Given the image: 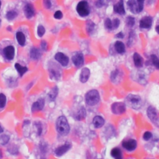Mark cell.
I'll return each instance as SVG.
<instances>
[{
	"mask_svg": "<svg viewBox=\"0 0 159 159\" xmlns=\"http://www.w3.org/2000/svg\"><path fill=\"white\" fill-rule=\"evenodd\" d=\"M136 34L134 31H131L130 33H129V41H128V46H131L132 44H133V41L135 40L136 39Z\"/></svg>",
	"mask_w": 159,
	"mask_h": 159,
	"instance_id": "37",
	"label": "cell"
},
{
	"mask_svg": "<svg viewBox=\"0 0 159 159\" xmlns=\"http://www.w3.org/2000/svg\"><path fill=\"white\" fill-rule=\"evenodd\" d=\"M155 31H156V32H157L158 34H159V23H158V24L155 27Z\"/></svg>",
	"mask_w": 159,
	"mask_h": 159,
	"instance_id": "46",
	"label": "cell"
},
{
	"mask_svg": "<svg viewBox=\"0 0 159 159\" xmlns=\"http://www.w3.org/2000/svg\"><path fill=\"white\" fill-rule=\"evenodd\" d=\"M104 119L100 116H96L93 118V124L95 128H101L104 124Z\"/></svg>",
	"mask_w": 159,
	"mask_h": 159,
	"instance_id": "22",
	"label": "cell"
},
{
	"mask_svg": "<svg viewBox=\"0 0 159 159\" xmlns=\"http://www.w3.org/2000/svg\"><path fill=\"white\" fill-rule=\"evenodd\" d=\"M43 3L44 7L47 9H50L52 7V3L51 1H44Z\"/></svg>",
	"mask_w": 159,
	"mask_h": 159,
	"instance_id": "43",
	"label": "cell"
},
{
	"mask_svg": "<svg viewBox=\"0 0 159 159\" xmlns=\"http://www.w3.org/2000/svg\"><path fill=\"white\" fill-rule=\"evenodd\" d=\"M56 129L59 134L61 136H67L70 132V126L67 118L61 116L58 117L56 121Z\"/></svg>",
	"mask_w": 159,
	"mask_h": 159,
	"instance_id": "1",
	"label": "cell"
},
{
	"mask_svg": "<svg viewBox=\"0 0 159 159\" xmlns=\"http://www.w3.org/2000/svg\"><path fill=\"white\" fill-rule=\"evenodd\" d=\"M144 3L143 1H128L127 2L128 7L130 11L134 14H138L142 11L144 9Z\"/></svg>",
	"mask_w": 159,
	"mask_h": 159,
	"instance_id": "4",
	"label": "cell"
},
{
	"mask_svg": "<svg viewBox=\"0 0 159 159\" xmlns=\"http://www.w3.org/2000/svg\"><path fill=\"white\" fill-rule=\"evenodd\" d=\"M113 10L114 13L120 15H124L126 14L124 2L123 1H119L115 4L113 6Z\"/></svg>",
	"mask_w": 159,
	"mask_h": 159,
	"instance_id": "16",
	"label": "cell"
},
{
	"mask_svg": "<svg viewBox=\"0 0 159 159\" xmlns=\"http://www.w3.org/2000/svg\"><path fill=\"white\" fill-rule=\"evenodd\" d=\"M10 137L8 135H2L0 136V144L2 145H5L7 144L10 141Z\"/></svg>",
	"mask_w": 159,
	"mask_h": 159,
	"instance_id": "33",
	"label": "cell"
},
{
	"mask_svg": "<svg viewBox=\"0 0 159 159\" xmlns=\"http://www.w3.org/2000/svg\"><path fill=\"white\" fill-rule=\"evenodd\" d=\"M124 37V35L122 32H119V33L116 34L115 35V37L117 39H123Z\"/></svg>",
	"mask_w": 159,
	"mask_h": 159,
	"instance_id": "45",
	"label": "cell"
},
{
	"mask_svg": "<svg viewBox=\"0 0 159 159\" xmlns=\"http://www.w3.org/2000/svg\"><path fill=\"white\" fill-rule=\"evenodd\" d=\"M71 148V144L67 142L63 145L58 147L55 150V154L57 157H61L66 153Z\"/></svg>",
	"mask_w": 159,
	"mask_h": 159,
	"instance_id": "8",
	"label": "cell"
},
{
	"mask_svg": "<svg viewBox=\"0 0 159 159\" xmlns=\"http://www.w3.org/2000/svg\"><path fill=\"white\" fill-rule=\"evenodd\" d=\"M86 30L89 35H93L95 31V24L90 19L86 22Z\"/></svg>",
	"mask_w": 159,
	"mask_h": 159,
	"instance_id": "27",
	"label": "cell"
},
{
	"mask_svg": "<svg viewBox=\"0 0 159 159\" xmlns=\"http://www.w3.org/2000/svg\"><path fill=\"white\" fill-rule=\"evenodd\" d=\"M121 76H122V75L121 71L117 69H116L115 70L112 71L111 73V76H110L111 80L113 83L117 84L119 81H121Z\"/></svg>",
	"mask_w": 159,
	"mask_h": 159,
	"instance_id": "20",
	"label": "cell"
},
{
	"mask_svg": "<svg viewBox=\"0 0 159 159\" xmlns=\"http://www.w3.org/2000/svg\"><path fill=\"white\" fill-rule=\"evenodd\" d=\"M3 55L6 59L8 60H12L14 58L15 49L13 46H8L4 48Z\"/></svg>",
	"mask_w": 159,
	"mask_h": 159,
	"instance_id": "12",
	"label": "cell"
},
{
	"mask_svg": "<svg viewBox=\"0 0 159 159\" xmlns=\"http://www.w3.org/2000/svg\"><path fill=\"white\" fill-rule=\"evenodd\" d=\"M45 105V101L43 98L38 99V100L34 102L31 107V111L32 112H35L39 111H41Z\"/></svg>",
	"mask_w": 159,
	"mask_h": 159,
	"instance_id": "15",
	"label": "cell"
},
{
	"mask_svg": "<svg viewBox=\"0 0 159 159\" xmlns=\"http://www.w3.org/2000/svg\"><path fill=\"white\" fill-rule=\"evenodd\" d=\"M90 76V70L88 68H84L81 71L80 75V80L82 83H86L88 82Z\"/></svg>",
	"mask_w": 159,
	"mask_h": 159,
	"instance_id": "18",
	"label": "cell"
},
{
	"mask_svg": "<svg viewBox=\"0 0 159 159\" xmlns=\"http://www.w3.org/2000/svg\"><path fill=\"white\" fill-rule=\"evenodd\" d=\"M6 104V96L3 93H0V108H4Z\"/></svg>",
	"mask_w": 159,
	"mask_h": 159,
	"instance_id": "34",
	"label": "cell"
},
{
	"mask_svg": "<svg viewBox=\"0 0 159 159\" xmlns=\"http://www.w3.org/2000/svg\"><path fill=\"white\" fill-rule=\"evenodd\" d=\"M71 59H72V62H73V64L77 68L82 67L84 64V54L80 52L75 53L73 55Z\"/></svg>",
	"mask_w": 159,
	"mask_h": 159,
	"instance_id": "7",
	"label": "cell"
},
{
	"mask_svg": "<svg viewBox=\"0 0 159 159\" xmlns=\"http://www.w3.org/2000/svg\"><path fill=\"white\" fill-rule=\"evenodd\" d=\"M2 152L1 150H0V158H2Z\"/></svg>",
	"mask_w": 159,
	"mask_h": 159,
	"instance_id": "48",
	"label": "cell"
},
{
	"mask_svg": "<svg viewBox=\"0 0 159 159\" xmlns=\"http://www.w3.org/2000/svg\"><path fill=\"white\" fill-rule=\"evenodd\" d=\"M54 17L57 19H61L63 18V13L60 11H57L54 13Z\"/></svg>",
	"mask_w": 159,
	"mask_h": 159,
	"instance_id": "40",
	"label": "cell"
},
{
	"mask_svg": "<svg viewBox=\"0 0 159 159\" xmlns=\"http://www.w3.org/2000/svg\"><path fill=\"white\" fill-rule=\"evenodd\" d=\"M1 6H2V2H0V8H1Z\"/></svg>",
	"mask_w": 159,
	"mask_h": 159,
	"instance_id": "49",
	"label": "cell"
},
{
	"mask_svg": "<svg viewBox=\"0 0 159 159\" xmlns=\"http://www.w3.org/2000/svg\"><path fill=\"white\" fill-rule=\"evenodd\" d=\"M112 27L114 31L119 27V24H120V20H119L118 18H115L112 21Z\"/></svg>",
	"mask_w": 159,
	"mask_h": 159,
	"instance_id": "38",
	"label": "cell"
},
{
	"mask_svg": "<svg viewBox=\"0 0 159 159\" xmlns=\"http://www.w3.org/2000/svg\"><path fill=\"white\" fill-rule=\"evenodd\" d=\"M122 145L124 149L126 150L131 152L134 150L137 145V142L135 139H129L128 140H125L123 142Z\"/></svg>",
	"mask_w": 159,
	"mask_h": 159,
	"instance_id": "9",
	"label": "cell"
},
{
	"mask_svg": "<svg viewBox=\"0 0 159 159\" xmlns=\"http://www.w3.org/2000/svg\"><path fill=\"white\" fill-rule=\"evenodd\" d=\"M60 68H58L56 65L52 67L49 68V74L50 76L52 79H54L55 80H58L60 78Z\"/></svg>",
	"mask_w": 159,
	"mask_h": 159,
	"instance_id": "17",
	"label": "cell"
},
{
	"mask_svg": "<svg viewBox=\"0 0 159 159\" xmlns=\"http://www.w3.org/2000/svg\"><path fill=\"white\" fill-rule=\"evenodd\" d=\"M87 111L84 107H81L74 115V118L77 121H82L86 117Z\"/></svg>",
	"mask_w": 159,
	"mask_h": 159,
	"instance_id": "21",
	"label": "cell"
},
{
	"mask_svg": "<svg viewBox=\"0 0 159 159\" xmlns=\"http://www.w3.org/2000/svg\"><path fill=\"white\" fill-rule=\"evenodd\" d=\"M55 59L62 66L66 67L69 63V58L62 52H57L54 57Z\"/></svg>",
	"mask_w": 159,
	"mask_h": 159,
	"instance_id": "14",
	"label": "cell"
},
{
	"mask_svg": "<svg viewBox=\"0 0 159 159\" xmlns=\"http://www.w3.org/2000/svg\"><path fill=\"white\" fill-rule=\"evenodd\" d=\"M126 104L132 109H139L142 104V99L138 95L130 94L126 98Z\"/></svg>",
	"mask_w": 159,
	"mask_h": 159,
	"instance_id": "2",
	"label": "cell"
},
{
	"mask_svg": "<svg viewBox=\"0 0 159 159\" xmlns=\"http://www.w3.org/2000/svg\"><path fill=\"white\" fill-rule=\"evenodd\" d=\"M76 10L78 14L82 17H86L88 16L90 13L89 4L85 1L80 2L76 5Z\"/></svg>",
	"mask_w": 159,
	"mask_h": 159,
	"instance_id": "5",
	"label": "cell"
},
{
	"mask_svg": "<svg viewBox=\"0 0 159 159\" xmlns=\"http://www.w3.org/2000/svg\"><path fill=\"white\" fill-rule=\"evenodd\" d=\"M29 55L31 59L34 60H38L41 59L42 56V52L39 49L36 47H33L31 49L29 52Z\"/></svg>",
	"mask_w": 159,
	"mask_h": 159,
	"instance_id": "19",
	"label": "cell"
},
{
	"mask_svg": "<svg viewBox=\"0 0 159 159\" xmlns=\"http://www.w3.org/2000/svg\"><path fill=\"white\" fill-rule=\"evenodd\" d=\"M112 112L116 115H120L125 112L126 107V104L122 102H116L111 105Z\"/></svg>",
	"mask_w": 159,
	"mask_h": 159,
	"instance_id": "6",
	"label": "cell"
},
{
	"mask_svg": "<svg viewBox=\"0 0 159 159\" xmlns=\"http://www.w3.org/2000/svg\"><path fill=\"white\" fill-rule=\"evenodd\" d=\"M135 18L132 16H128L126 19V24L129 27H132L135 24Z\"/></svg>",
	"mask_w": 159,
	"mask_h": 159,
	"instance_id": "32",
	"label": "cell"
},
{
	"mask_svg": "<svg viewBox=\"0 0 159 159\" xmlns=\"http://www.w3.org/2000/svg\"><path fill=\"white\" fill-rule=\"evenodd\" d=\"M111 155L114 158V159H123L122 151L120 149L117 147L114 148L111 150Z\"/></svg>",
	"mask_w": 159,
	"mask_h": 159,
	"instance_id": "26",
	"label": "cell"
},
{
	"mask_svg": "<svg viewBox=\"0 0 159 159\" xmlns=\"http://www.w3.org/2000/svg\"><path fill=\"white\" fill-rule=\"evenodd\" d=\"M41 49L44 51H47V47H48V45L46 41H42L41 43Z\"/></svg>",
	"mask_w": 159,
	"mask_h": 159,
	"instance_id": "41",
	"label": "cell"
},
{
	"mask_svg": "<svg viewBox=\"0 0 159 159\" xmlns=\"http://www.w3.org/2000/svg\"><path fill=\"white\" fill-rule=\"evenodd\" d=\"M14 67L16 69V70L18 72V73L19 74L20 76H22L25 73H26L27 71V70H28V68L26 67L22 66L21 65H20L19 63H16L14 65Z\"/></svg>",
	"mask_w": 159,
	"mask_h": 159,
	"instance_id": "28",
	"label": "cell"
},
{
	"mask_svg": "<svg viewBox=\"0 0 159 159\" xmlns=\"http://www.w3.org/2000/svg\"><path fill=\"white\" fill-rule=\"evenodd\" d=\"M150 60L152 64L155 67V68L159 69V59L158 58V57L155 54H152L150 56Z\"/></svg>",
	"mask_w": 159,
	"mask_h": 159,
	"instance_id": "31",
	"label": "cell"
},
{
	"mask_svg": "<svg viewBox=\"0 0 159 159\" xmlns=\"http://www.w3.org/2000/svg\"><path fill=\"white\" fill-rule=\"evenodd\" d=\"M24 13L27 19H31L35 15V8L32 4L28 3L24 6Z\"/></svg>",
	"mask_w": 159,
	"mask_h": 159,
	"instance_id": "11",
	"label": "cell"
},
{
	"mask_svg": "<svg viewBox=\"0 0 159 159\" xmlns=\"http://www.w3.org/2000/svg\"><path fill=\"white\" fill-rule=\"evenodd\" d=\"M1 23H2V19H0V24H1Z\"/></svg>",
	"mask_w": 159,
	"mask_h": 159,
	"instance_id": "50",
	"label": "cell"
},
{
	"mask_svg": "<svg viewBox=\"0 0 159 159\" xmlns=\"http://www.w3.org/2000/svg\"><path fill=\"white\" fill-rule=\"evenodd\" d=\"M133 60L134 62V65L137 68H141L143 66L144 60L143 58L141 56L140 54L136 52L133 55Z\"/></svg>",
	"mask_w": 159,
	"mask_h": 159,
	"instance_id": "24",
	"label": "cell"
},
{
	"mask_svg": "<svg viewBox=\"0 0 159 159\" xmlns=\"http://www.w3.org/2000/svg\"><path fill=\"white\" fill-rule=\"evenodd\" d=\"M100 100L98 92L96 90H92L85 95L86 103L89 106H95L97 104Z\"/></svg>",
	"mask_w": 159,
	"mask_h": 159,
	"instance_id": "3",
	"label": "cell"
},
{
	"mask_svg": "<svg viewBox=\"0 0 159 159\" xmlns=\"http://www.w3.org/2000/svg\"><path fill=\"white\" fill-rule=\"evenodd\" d=\"M147 114L149 118L153 123H157L158 121V116L155 108L152 106H149L147 110Z\"/></svg>",
	"mask_w": 159,
	"mask_h": 159,
	"instance_id": "13",
	"label": "cell"
},
{
	"mask_svg": "<svg viewBox=\"0 0 159 159\" xmlns=\"http://www.w3.org/2000/svg\"><path fill=\"white\" fill-rule=\"evenodd\" d=\"M3 132V129L2 127L0 126V134H2Z\"/></svg>",
	"mask_w": 159,
	"mask_h": 159,
	"instance_id": "47",
	"label": "cell"
},
{
	"mask_svg": "<svg viewBox=\"0 0 159 159\" xmlns=\"http://www.w3.org/2000/svg\"><path fill=\"white\" fill-rule=\"evenodd\" d=\"M152 137V134L150 132L147 131L143 135V139L145 141H149Z\"/></svg>",
	"mask_w": 159,
	"mask_h": 159,
	"instance_id": "39",
	"label": "cell"
},
{
	"mask_svg": "<svg viewBox=\"0 0 159 159\" xmlns=\"http://www.w3.org/2000/svg\"><path fill=\"white\" fill-rule=\"evenodd\" d=\"M104 27L108 31H113L112 21L109 18H106L104 20Z\"/></svg>",
	"mask_w": 159,
	"mask_h": 159,
	"instance_id": "35",
	"label": "cell"
},
{
	"mask_svg": "<svg viewBox=\"0 0 159 159\" xmlns=\"http://www.w3.org/2000/svg\"><path fill=\"white\" fill-rule=\"evenodd\" d=\"M35 126H36L37 129V134H38L39 136H40V135L41 134L42 131H43L42 126L40 123H38V124H35Z\"/></svg>",
	"mask_w": 159,
	"mask_h": 159,
	"instance_id": "42",
	"label": "cell"
},
{
	"mask_svg": "<svg viewBox=\"0 0 159 159\" xmlns=\"http://www.w3.org/2000/svg\"><path fill=\"white\" fill-rule=\"evenodd\" d=\"M99 159H103V158H99Z\"/></svg>",
	"mask_w": 159,
	"mask_h": 159,
	"instance_id": "51",
	"label": "cell"
},
{
	"mask_svg": "<svg viewBox=\"0 0 159 159\" xmlns=\"http://www.w3.org/2000/svg\"><path fill=\"white\" fill-rule=\"evenodd\" d=\"M16 40H17V41L19 46H25L26 42V38L23 32H22L21 31L17 32V33L16 34Z\"/></svg>",
	"mask_w": 159,
	"mask_h": 159,
	"instance_id": "25",
	"label": "cell"
},
{
	"mask_svg": "<svg viewBox=\"0 0 159 159\" xmlns=\"http://www.w3.org/2000/svg\"><path fill=\"white\" fill-rule=\"evenodd\" d=\"M18 12L14 10L8 11L6 14V18L9 21H13L18 16Z\"/></svg>",
	"mask_w": 159,
	"mask_h": 159,
	"instance_id": "29",
	"label": "cell"
},
{
	"mask_svg": "<svg viewBox=\"0 0 159 159\" xmlns=\"http://www.w3.org/2000/svg\"><path fill=\"white\" fill-rule=\"evenodd\" d=\"M104 5V2L103 1H98L95 2V6L97 8H101Z\"/></svg>",
	"mask_w": 159,
	"mask_h": 159,
	"instance_id": "44",
	"label": "cell"
},
{
	"mask_svg": "<svg viewBox=\"0 0 159 159\" xmlns=\"http://www.w3.org/2000/svg\"><path fill=\"white\" fill-rule=\"evenodd\" d=\"M114 49L119 54H123L126 52V47L124 44L121 41H116L114 44Z\"/></svg>",
	"mask_w": 159,
	"mask_h": 159,
	"instance_id": "23",
	"label": "cell"
},
{
	"mask_svg": "<svg viewBox=\"0 0 159 159\" xmlns=\"http://www.w3.org/2000/svg\"><path fill=\"white\" fill-rule=\"evenodd\" d=\"M58 93H59L58 87H54L48 94L49 99H51V100H54L56 98V97L57 96Z\"/></svg>",
	"mask_w": 159,
	"mask_h": 159,
	"instance_id": "30",
	"label": "cell"
},
{
	"mask_svg": "<svg viewBox=\"0 0 159 159\" xmlns=\"http://www.w3.org/2000/svg\"><path fill=\"white\" fill-rule=\"evenodd\" d=\"M37 32L38 36L40 37H41L44 35V34L46 32V29L43 25H39L37 27Z\"/></svg>",
	"mask_w": 159,
	"mask_h": 159,
	"instance_id": "36",
	"label": "cell"
},
{
	"mask_svg": "<svg viewBox=\"0 0 159 159\" xmlns=\"http://www.w3.org/2000/svg\"><path fill=\"white\" fill-rule=\"evenodd\" d=\"M153 23V19L150 16L143 17L139 22V27L141 29H150Z\"/></svg>",
	"mask_w": 159,
	"mask_h": 159,
	"instance_id": "10",
	"label": "cell"
}]
</instances>
